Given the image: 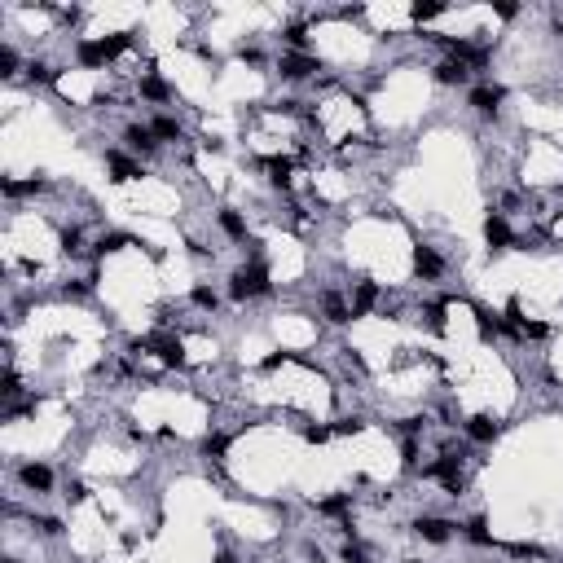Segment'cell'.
<instances>
[{
  "label": "cell",
  "mask_w": 563,
  "mask_h": 563,
  "mask_svg": "<svg viewBox=\"0 0 563 563\" xmlns=\"http://www.w3.org/2000/svg\"><path fill=\"white\" fill-rule=\"evenodd\" d=\"M234 299H255V295H269V273H264V264L255 260V264H247V269H238L234 273Z\"/></svg>",
  "instance_id": "cell-1"
},
{
  "label": "cell",
  "mask_w": 563,
  "mask_h": 563,
  "mask_svg": "<svg viewBox=\"0 0 563 563\" xmlns=\"http://www.w3.org/2000/svg\"><path fill=\"white\" fill-rule=\"evenodd\" d=\"M277 71H282V80H309V75L317 71V62L309 53H282Z\"/></svg>",
  "instance_id": "cell-2"
},
{
  "label": "cell",
  "mask_w": 563,
  "mask_h": 563,
  "mask_svg": "<svg viewBox=\"0 0 563 563\" xmlns=\"http://www.w3.org/2000/svg\"><path fill=\"white\" fill-rule=\"evenodd\" d=\"M414 532L423 537V542H436V546H440V542H449V537H453V524H449V520H436V515H427V520L414 524Z\"/></svg>",
  "instance_id": "cell-3"
},
{
  "label": "cell",
  "mask_w": 563,
  "mask_h": 563,
  "mask_svg": "<svg viewBox=\"0 0 563 563\" xmlns=\"http://www.w3.org/2000/svg\"><path fill=\"white\" fill-rule=\"evenodd\" d=\"M18 475H22V484H27L31 493H48V489H53V471H48V467H40V463H27V467H22Z\"/></svg>",
  "instance_id": "cell-4"
},
{
  "label": "cell",
  "mask_w": 563,
  "mask_h": 563,
  "mask_svg": "<svg viewBox=\"0 0 563 563\" xmlns=\"http://www.w3.org/2000/svg\"><path fill=\"white\" fill-rule=\"evenodd\" d=\"M414 269H418V277H440L445 273V264H440V255L431 251V247H414Z\"/></svg>",
  "instance_id": "cell-5"
},
{
  "label": "cell",
  "mask_w": 563,
  "mask_h": 563,
  "mask_svg": "<svg viewBox=\"0 0 563 563\" xmlns=\"http://www.w3.org/2000/svg\"><path fill=\"white\" fill-rule=\"evenodd\" d=\"M497 431H502V427H497V423H493L489 414H475V418L467 423V436H471V440H480V445H489V440H497Z\"/></svg>",
  "instance_id": "cell-6"
},
{
  "label": "cell",
  "mask_w": 563,
  "mask_h": 563,
  "mask_svg": "<svg viewBox=\"0 0 563 563\" xmlns=\"http://www.w3.org/2000/svg\"><path fill=\"white\" fill-rule=\"evenodd\" d=\"M502 97H506V93H502L497 84H484V88H475V93H471V106H475L480 115H493Z\"/></svg>",
  "instance_id": "cell-7"
},
{
  "label": "cell",
  "mask_w": 563,
  "mask_h": 563,
  "mask_svg": "<svg viewBox=\"0 0 563 563\" xmlns=\"http://www.w3.org/2000/svg\"><path fill=\"white\" fill-rule=\"evenodd\" d=\"M141 348H155V352L163 356V361H167V366H181V344H176L172 335H155V339H145Z\"/></svg>",
  "instance_id": "cell-8"
},
{
  "label": "cell",
  "mask_w": 563,
  "mask_h": 563,
  "mask_svg": "<svg viewBox=\"0 0 563 563\" xmlns=\"http://www.w3.org/2000/svg\"><path fill=\"white\" fill-rule=\"evenodd\" d=\"M123 141L133 145V150H141V155H150V150L159 145V141H155V128H141V123H133V128H128V133H123Z\"/></svg>",
  "instance_id": "cell-9"
},
{
  "label": "cell",
  "mask_w": 563,
  "mask_h": 563,
  "mask_svg": "<svg viewBox=\"0 0 563 563\" xmlns=\"http://www.w3.org/2000/svg\"><path fill=\"white\" fill-rule=\"evenodd\" d=\"M378 304V286L374 282H361V286H356V304H352V317H366L370 309Z\"/></svg>",
  "instance_id": "cell-10"
},
{
  "label": "cell",
  "mask_w": 563,
  "mask_h": 563,
  "mask_svg": "<svg viewBox=\"0 0 563 563\" xmlns=\"http://www.w3.org/2000/svg\"><path fill=\"white\" fill-rule=\"evenodd\" d=\"M484 238H489L493 247H510V229H506V220H502V216H489V220H484Z\"/></svg>",
  "instance_id": "cell-11"
},
{
  "label": "cell",
  "mask_w": 563,
  "mask_h": 563,
  "mask_svg": "<svg viewBox=\"0 0 563 563\" xmlns=\"http://www.w3.org/2000/svg\"><path fill=\"white\" fill-rule=\"evenodd\" d=\"M436 80H440V84H467V66L449 58V62H440V66H436Z\"/></svg>",
  "instance_id": "cell-12"
},
{
  "label": "cell",
  "mask_w": 563,
  "mask_h": 563,
  "mask_svg": "<svg viewBox=\"0 0 563 563\" xmlns=\"http://www.w3.org/2000/svg\"><path fill=\"white\" fill-rule=\"evenodd\" d=\"M321 304H326V321H335V326H344V321L352 317V309H348V304H344V299H339L335 291H330V295H326Z\"/></svg>",
  "instance_id": "cell-13"
},
{
  "label": "cell",
  "mask_w": 563,
  "mask_h": 563,
  "mask_svg": "<svg viewBox=\"0 0 563 563\" xmlns=\"http://www.w3.org/2000/svg\"><path fill=\"white\" fill-rule=\"evenodd\" d=\"M106 163H110V172H115V181H137V176H141V167H137L133 159H123V155H110Z\"/></svg>",
  "instance_id": "cell-14"
},
{
  "label": "cell",
  "mask_w": 563,
  "mask_h": 563,
  "mask_svg": "<svg viewBox=\"0 0 563 563\" xmlns=\"http://www.w3.org/2000/svg\"><path fill=\"white\" fill-rule=\"evenodd\" d=\"M75 58H80L84 66H101V62H106V48H101V44H93V40H80V48H75Z\"/></svg>",
  "instance_id": "cell-15"
},
{
  "label": "cell",
  "mask_w": 563,
  "mask_h": 563,
  "mask_svg": "<svg viewBox=\"0 0 563 563\" xmlns=\"http://www.w3.org/2000/svg\"><path fill=\"white\" fill-rule=\"evenodd\" d=\"M220 229H224L229 238H247V220H242L234 207H224V212H220Z\"/></svg>",
  "instance_id": "cell-16"
},
{
  "label": "cell",
  "mask_w": 563,
  "mask_h": 563,
  "mask_svg": "<svg viewBox=\"0 0 563 563\" xmlns=\"http://www.w3.org/2000/svg\"><path fill=\"white\" fill-rule=\"evenodd\" d=\"M150 128H155V137H163V141H181V123H176L172 115H159Z\"/></svg>",
  "instance_id": "cell-17"
},
{
  "label": "cell",
  "mask_w": 563,
  "mask_h": 563,
  "mask_svg": "<svg viewBox=\"0 0 563 563\" xmlns=\"http://www.w3.org/2000/svg\"><path fill=\"white\" fill-rule=\"evenodd\" d=\"M467 542H475V546H489V542H493V537H489V524H484V515L467 520Z\"/></svg>",
  "instance_id": "cell-18"
},
{
  "label": "cell",
  "mask_w": 563,
  "mask_h": 563,
  "mask_svg": "<svg viewBox=\"0 0 563 563\" xmlns=\"http://www.w3.org/2000/svg\"><path fill=\"white\" fill-rule=\"evenodd\" d=\"M141 97H150V101H167L172 88H167L163 80H141Z\"/></svg>",
  "instance_id": "cell-19"
},
{
  "label": "cell",
  "mask_w": 563,
  "mask_h": 563,
  "mask_svg": "<svg viewBox=\"0 0 563 563\" xmlns=\"http://www.w3.org/2000/svg\"><path fill=\"white\" fill-rule=\"evenodd\" d=\"M352 510V497H326L321 502V515H348Z\"/></svg>",
  "instance_id": "cell-20"
},
{
  "label": "cell",
  "mask_w": 563,
  "mask_h": 563,
  "mask_svg": "<svg viewBox=\"0 0 563 563\" xmlns=\"http://www.w3.org/2000/svg\"><path fill=\"white\" fill-rule=\"evenodd\" d=\"M119 247H128V234H101V242H97V255L119 251Z\"/></svg>",
  "instance_id": "cell-21"
},
{
  "label": "cell",
  "mask_w": 563,
  "mask_h": 563,
  "mask_svg": "<svg viewBox=\"0 0 563 563\" xmlns=\"http://www.w3.org/2000/svg\"><path fill=\"white\" fill-rule=\"evenodd\" d=\"M344 559H348V563H370V550H366L361 542H348V546H344Z\"/></svg>",
  "instance_id": "cell-22"
},
{
  "label": "cell",
  "mask_w": 563,
  "mask_h": 563,
  "mask_svg": "<svg viewBox=\"0 0 563 563\" xmlns=\"http://www.w3.org/2000/svg\"><path fill=\"white\" fill-rule=\"evenodd\" d=\"M194 304H198V309H216V291L198 286V291H194Z\"/></svg>",
  "instance_id": "cell-23"
},
{
  "label": "cell",
  "mask_w": 563,
  "mask_h": 563,
  "mask_svg": "<svg viewBox=\"0 0 563 563\" xmlns=\"http://www.w3.org/2000/svg\"><path fill=\"white\" fill-rule=\"evenodd\" d=\"M445 14V5H414V18L418 22H427V18H440Z\"/></svg>",
  "instance_id": "cell-24"
},
{
  "label": "cell",
  "mask_w": 563,
  "mask_h": 563,
  "mask_svg": "<svg viewBox=\"0 0 563 563\" xmlns=\"http://www.w3.org/2000/svg\"><path fill=\"white\" fill-rule=\"evenodd\" d=\"M14 66H18V53H14V48L5 44V48H0V71H5V75H14Z\"/></svg>",
  "instance_id": "cell-25"
},
{
  "label": "cell",
  "mask_w": 563,
  "mask_h": 563,
  "mask_svg": "<svg viewBox=\"0 0 563 563\" xmlns=\"http://www.w3.org/2000/svg\"><path fill=\"white\" fill-rule=\"evenodd\" d=\"M510 554H520V559H542L546 550H542V546H524V542H520V546H510Z\"/></svg>",
  "instance_id": "cell-26"
},
{
  "label": "cell",
  "mask_w": 563,
  "mask_h": 563,
  "mask_svg": "<svg viewBox=\"0 0 563 563\" xmlns=\"http://www.w3.org/2000/svg\"><path fill=\"white\" fill-rule=\"evenodd\" d=\"M202 449H207V453H216V458H220V453L229 449V440H224V436H207V440H202Z\"/></svg>",
  "instance_id": "cell-27"
},
{
  "label": "cell",
  "mask_w": 563,
  "mask_h": 563,
  "mask_svg": "<svg viewBox=\"0 0 563 563\" xmlns=\"http://www.w3.org/2000/svg\"><path fill=\"white\" fill-rule=\"evenodd\" d=\"M286 44H295V48H304V44H309V36H304V27H286Z\"/></svg>",
  "instance_id": "cell-28"
},
{
  "label": "cell",
  "mask_w": 563,
  "mask_h": 563,
  "mask_svg": "<svg viewBox=\"0 0 563 563\" xmlns=\"http://www.w3.org/2000/svg\"><path fill=\"white\" fill-rule=\"evenodd\" d=\"M335 431H339V436H348V431H361V418H344Z\"/></svg>",
  "instance_id": "cell-29"
},
{
  "label": "cell",
  "mask_w": 563,
  "mask_h": 563,
  "mask_svg": "<svg viewBox=\"0 0 563 563\" xmlns=\"http://www.w3.org/2000/svg\"><path fill=\"white\" fill-rule=\"evenodd\" d=\"M304 436H309V440H317V445H321V440L330 436V431H326V427H309V431H304Z\"/></svg>",
  "instance_id": "cell-30"
},
{
  "label": "cell",
  "mask_w": 563,
  "mask_h": 563,
  "mask_svg": "<svg viewBox=\"0 0 563 563\" xmlns=\"http://www.w3.org/2000/svg\"><path fill=\"white\" fill-rule=\"evenodd\" d=\"M216 563H234V554H229V550H220V554H216Z\"/></svg>",
  "instance_id": "cell-31"
}]
</instances>
